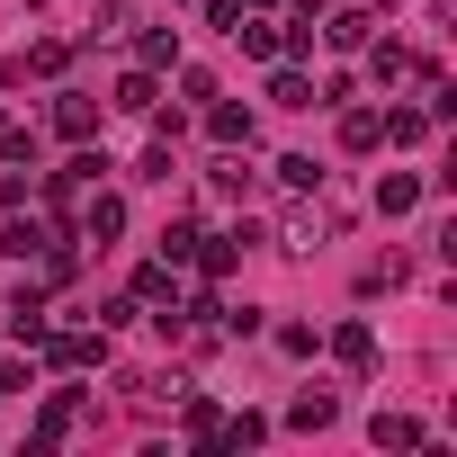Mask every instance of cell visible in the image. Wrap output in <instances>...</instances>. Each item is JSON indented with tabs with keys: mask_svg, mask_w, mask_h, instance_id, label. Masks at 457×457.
<instances>
[{
	"mask_svg": "<svg viewBox=\"0 0 457 457\" xmlns=\"http://www.w3.org/2000/svg\"><path fill=\"white\" fill-rule=\"evenodd\" d=\"M368 439H377V448H421V421H403V412H377V421H368Z\"/></svg>",
	"mask_w": 457,
	"mask_h": 457,
	"instance_id": "21",
	"label": "cell"
},
{
	"mask_svg": "<svg viewBox=\"0 0 457 457\" xmlns=\"http://www.w3.org/2000/svg\"><path fill=\"white\" fill-rule=\"evenodd\" d=\"M54 135H63V144H90V135H99V108H90L81 90H63V99H54Z\"/></svg>",
	"mask_w": 457,
	"mask_h": 457,
	"instance_id": "10",
	"label": "cell"
},
{
	"mask_svg": "<svg viewBox=\"0 0 457 457\" xmlns=\"http://www.w3.org/2000/svg\"><path fill=\"white\" fill-rule=\"evenodd\" d=\"M126 28H135V10H126V0H108V10H90V28H81V37L99 46V37H126Z\"/></svg>",
	"mask_w": 457,
	"mask_h": 457,
	"instance_id": "26",
	"label": "cell"
},
{
	"mask_svg": "<svg viewBox=\"0 0 457 457\" xmlns=\"http://www.w3.org/2000/svg\"><path fill=\"white\" fill-rule=\"evenodd\" d=\"M46 341V368H99L108 359V332H37Z\"/></svg>",
	"mask_w": 457,
	"mask_h": 457,
	"instance_id": "3",
	"label": "cell"
},
{
	"mask_svg": "<svg viewBox=\"0 0 457 457\" xmlns=\"http://www.w3.org/2000/svg\"><path fill=\"white\" fill-rule=\"evenodd\" d=\"M135 305H170L179 314V261H144L135 270Z\"/></svg>",
	"mask_w": 457,
	"mask_h": 457,
	"instance_id": "8",
	"label": "cell"
},
{
	"mask_svg": "<svg viewBox=\"0 0 457 457\" xmlns=\"http://www.w3.org/2000/svg\"><path fill=\"white\" fill-rule=\"evenodd\" d=\"M46 234H54V224H37V215H19L10 234H0V252H10V261H37V252H46Z\"/></svg>",
	"mask_w": 457,
	"mask_h": 457,
	"instance_id": "17",
	"label": "cell"
},
{
	"mask_svg": "<svg viewBox=\"0 0 457 457\" xmlns=\"http://www.w3.org/2000/svg\"><path fill=\"white\" fill-rule=\"evenodd\" d=\"M332 412H341L332 395H296V403H287V421H296V430H332Z\"/></svg>",
	"mask_w": 457,
	"mask_h": 457,
	"instance_id": "24",
	"label": "cell"
},
{
	"mask_svg": "<svg viewBox=\"0 0 457 457\" xmlns=\"http://www.w3.org/2000/svg\"><path fill=\"white\" fill-rule=\"evenodd\" d=\"M341 144H350V153H377V144H386L377 108H350V117H341Z\"/></svg>",
	"mask_w": 457,
	"mask_h": 457,
	"instance_id": "18",
	"label": "cell"
},
{
	"mask_svg": "<svg viewBox=\"0 0 457 457\" xmlns=\"http://www.w3.org/2000/svg\"><path fill=\"white\" fill-rule=\"evenodd\" d=\"M63 63H72V46H63V37H37V46H28V54H19L10 72H0V81H28V72H37V81H54Z\"/></svg>",
	"mask_w": 457,
	"mask_h": 457,
	"instance_id": "6",
	"label": "cell"
},
{
	"mask_svg": "<svg viewBox=\"0 0 457 457\" xmlns=\"http://www.w3.org/2000/svg\"><path fill=\"white\" fill-rule=\"evenodd\" d=\"M332 359H341V368H377V332H368V323H341V332H332Z\"/></svg>",
	"mask_w": 457,
	"mask_h": 457,
	"instance_id": "14",
	"label": "cell"
},
{
	"mask_svg": "<svg viewBox=\"0 0 457 457\" xmlns=\"http://www.w3.org/2000/svg\"><path fill=\"white\" fill-rule=\"evenodd\" d=\"M99 170H108V162H99V153H90V144H81V153H72V162H63V170H54V179H46V197H54V206H81V197H90V188H99Z\"/></svg>",
	"mask_w": 457,
	"mask_h": 457,
	"instance_id": "2",
	"label": "cell"
},
{
	"mask_svg": "<svg viewBox=\"0 0 457 457\" xmlns=\"http://www.w3.org/2000/svg\"><path fill=\"white\" fill-rule=\"evenodd\" d=\"M261 439H270L261 412H224V448H261Z\"/></svg>",
	"mask_w": 457,
	"mask_h": 457,
	"instance_id": "25",
	"label": "cell"
},
{
	"mask_svg": "<svg viewBox=\"0 0 457 457\" xmlns=\"http://www.w3.org/2000/svg\"><path fill=\"white\" fill-rule=\"evenodd\" d=\"M412 72H421V54H412V46H395V37H386V46H368V81H386V90H403Z\"/></svg>",
	"mask_w": 457,
	"mask_h": 457,
	"instance_id": "7",
	"label": "cell"
},
{
	"mask_svg": "<svg viewBox=\"0 0 457 457\" xmlns=\"http://www.w3.org/2000/svg\"><path fill=\"white\" fill-rule=\"evenodd\" d=\"M72 421H81V395H72V386H54V395H46V412H37V439H28V457H46V448H54Z\"/></svg>",
	"mask_w": 457,
	"mask_h": 457,
	"instance_id": "4",
	"label": "cell"
},
{
	"mask_svg": "<svg viewBox=\"0 0 457 457\" xmlns=\"http://www.w3.org/2000/svg\"><path fill=\"white\" fill-rule=\"evenodd\" d=\"M206 135H215V144H234V153H252V108H224V99H206Z\"/></svg>",
	"mask_w": 457,
	"mask_h": 457,
	"instance_id": "11",
	"label": "cell"
},
{
	"mask_svg": "<svg viewBox=\"0 0 457 457\" xmlns=\"http://www.w3.org/2000/svg\"><path fill=\"white\" fill-rule=\"evenodd\" d=\"M197 252V224H162V261H188Z\"/></svg>",
	"mask_w": 457,
	"mask_h": 457,
	"instance_id": "29",
	"label": "cell"
},
{
	"mask_svg": "<svg viewBox=\"0 0 457 457\" xmlns=\"http://www.w3.org/2000/svg\"><path fill=\"white\" fill-rule=\"evenodd\" d=\"M243 243H252V234H197V252H188V261H197V278H206V287H215V278H234Z\"/></svg>",
	"mask_w": 457,
	"mask_h": 457,
	"instance_id": "5",
	"label": "cell"
},
{
	"mask_svg": "<svg viewBox=\"0 0 457 457\" xmlns=\"http://www.w3.org/2000/svg\"><path fill=\"white\" fill-rule=\"evenodd\" d=\"M37 261H46V287H72V278H81V261L63 252V234H46V252H37Z\"/></svg>",
	"mask_w": 457,
	"mask_h": 457,
	"instance_id": "23",
	"label": "cell"
},
{
	"mask_svg": "<svg viewBox=\"0 0 457 457\" xmlns=\"http://www.w3.org/2000/svg\"><path fill=\"white\" fill-rule=\"evenodd\" d=\"M412 206H421V179H412V170L377 179V215H412Z\"/></svg>",
	"mask_w": 457,
	"mask_h": 457,
	"instance_id": "16",
	"label": "cell"
},
{
	"mask_svg": "<svg viewBox=\"0 0 457 457\" xmlns=\"http://www.w3.org/2000/svg\"><path fill=\"white\" fill-rule=\"evenodd\" d=\"M117 234H126V197H117V188H90V197H81V243L108 252Z\"/></svg>",
	"mask_w": 457,
	"mask_h": 457,
	"instance_id": "1",
	"label": "cell"
},
{
	"mask_svg": "<svg viewBox=\"0 0 457 457\" xmlns=\"http://www.w3.org/2000/svg\"><path fill=\"white\" fill-rule=\"evenodd\" d=\"M224 37H234L243 54H261V63H278V19H261V10H243V19L224 28Z\"/></svg>",
	"mask_w": 457,
	"mask_h": 457,
	"instance_id": "9",
	"label": "cell"
},
{
	"mask_svg": "<svg viewBox=\"0 0 457 457\" xmlns=\"http://www.w3.org/2000/svg\"><path fill=\"white\" fill-rule=\"evenodd\" d=\"M377 126H386V144H421V135H430V117H421V108H386Z\"/></svg>",
	"mask_w": 457,
	"mask_h": 457,
	"instance_id": "22",
	"label": "cell"
},
{
	"mask_svg": "<svg viewBox=\"0 0 457 457\" xmlns=\"http://www.w3.org/2000/svg\"><path fill=\"white\" fill-rule=\"evenodd\" d=\"M206 179H215V188H224V197H243V188H252V170H243V153H234V144H224V162H215V170H206Z\"/></svg>",
	"mask_w": 457,
	"mask_h": 457,
	"instance_id": "28",
	"label": "cell"
},
{
	"mask_svg": "<svg viewBox=\"0 0 457 457\" xmlns=\"http://www.w3.org/2000/svg\"><path fill=\"white\" fill-rule=\"evenodd\" d=\"M135 63H144V72H170V63H179V28H144V37H135Z\"/></svg>",
	"mask_w": 457,
	"mask_h": 457,
	"instance_id": "12",
	"label": "cell"
},
{
	"mask_svg": "<svg viewBox=\"0 0 457 457\" xmlns=\"http://www.w3.org/2000/svg\"><path fill=\"white\" fill-rule=\"evenodd\" d=\"M323 37H332V46H368V37H377V19H368V10H341Z\"/></svg>",
	"mask_w": 457,
	"mask_h": 457,
	"instance_id": "27",
	"label": "cell"
},
{
	"mask_svg": "<svg viewBox=\"0 0 457 457\" xmlns=\"http://www.w3.org/2000/svg\"><path fill=\"white\" fill-rule=\"evenodd\" d=\"M270 108H314V81H305L296 63H278V72H270Z\"/></svg>",
	"mask_w": 457,
	"mask_h": 457,
	"instance_id": "15",
	"label": "cell"
},
{
	"mask_svg": "<svg viewBox=\"0 0 457 457\" xmlns=\"http://www.w3.org/2000/svg\"><path fill=\"white\" fill-rule=\"evenodd\" d=\"M117 108H126V117H153V108H162V81H153V72L135 63V72L117 81Z\"/></svg>",
	"mask_w": 457,
	"mask_h": 457,
	"instance_id": "13",
	"label": "cell"
},
{
	"mask_svg": "<svg viewBox=\"0 0 457 457\" xmlns=\"http://www.w3.org/2000/svg\"><path fill=\"white\" fill-rule=\"evenodd\" d=\"M10 332H19V341H37V332H46V296H37V287H19V296H10Z\"/></svg>",
	"mask_w": 457,
	"mask_h": 457,
	"instance_id": "20",
	"label": "cell"
},
{
	"mask_svg": "<svg viewBox=\"0 0 457 457\" xmlns=\"http://www.w3.org/2000/svg\"><path fill=\"white\" fill-rule=\"evenodd\" d=\"M270 170H278V188H296V197H305V188H323V170H314V153H278Z\"/></svg>",
	"mask_w": 457,
	"mask_h": 457,
	"instance_id": "19",
	"label": "cell"
}]
</instances>
